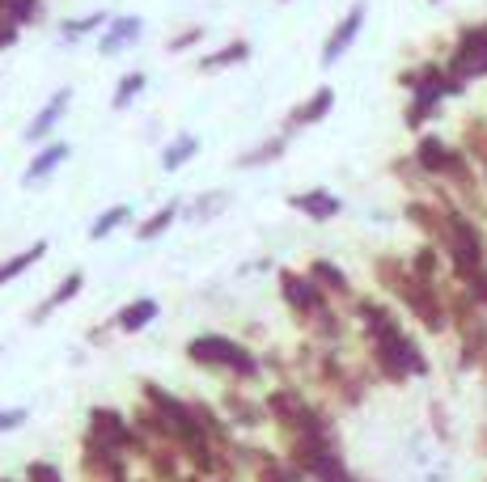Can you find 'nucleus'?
I'll list each match as a JSON object with an SVG mask.
<instances>
[{
  "mask_svg": "<svg viewBox=\"0 0 487 482\" xmlns=\"http://www.w3.org/2000/svg\"><path fill=\"white\" fill-rule=\"evenodd\" d=\"M187 355H191L195 364H208V369H238L242 377L259 372V364L250 360L246 347H238V343H229V338H221V335L191 338V343H187Z\"/></svg>",
  "mask_w": 487,
  "mask_h": 482,
  "instance_id": "1",
  "label": "nucleus"
},
{
  "mask_svg": "<svg viewBox=\"0 0 487 482\" xmlns=\"http://www.w3.org/2000/svg\"><path fill=\"white\" fill-rule=\"evenodd\" d=\"M454 72L458 77H483L487 72V26H474V30L462 34L454 55Z\"/></svg>",
  "mask_w": 487,
  "mask_h": 482,
  "instance_id": "2",
  "label": "nucleus"
},
{
  "mask_svg": "<svg viewBox=\"0 0 487 482\" xmlns=\"http://www.w3.org/2000/svg\"><path fill=\"white\" fill-rule=\"evenodd\" d=\"M360 21H365V4H352V9H348V17H343L340 26L331 30V38H326V47H323V64H335V60H340L343 51L352 47V38H357Z\"/></svg>",
  "mask_w": 487,
  "mask_h": 482,
  "instance_id": "3",
  "label": "nucleus"
},
{
  "mask_svg": "<svg viewBox=\"0 0 487 482\" xmlns=\"http://www.w3.org/2000/svg\"><path fill=\"white\" fill-rule=\"evenodd\" d=\"M89 428H94V445L102 453H114L123 440H131V432L123 428V419L114 415V411H94V419H89Z\"/></svg>",
  "mask_w": 487,
  "mask_h": 482,
  "instance_id": "4",
  "label": "nucleus"
},
{
  "mask_svg": "<svg viewBox=\"0 0 487 482\" xmlns=\"http://www.w3.org/2000/svg\"><path fill=\"white\" fill-rule=\"evenodd\" d=\"M284 296H289V305H297V309H306V313H314V309L323 305V292L314 288L309 279H301V275H292V271H284Z\"/></svg>",
  "mask_w": 487,
  "mask_h": 482,
  "instance_id": "5",
  "label": "nucleus"
},
{
  "mask_svg": "<svg viewBox=\"0 0 487 482\" xmlns=\"http://www.w3.org/2000/svg\"><path fill=\"white\" fill-rule=\"evenodd\" d=\"M297 212H306V216H314V220H331L335 212H340V199L331 191H309V195H292L289 199Z\"/></svg>",
  "mask_w": 487,
  "mask_h": 482,
  "instance_id": "6",
  "label": "nucleus"
},
{
  "mask_svg": "<svg viewBox=\"0 0 487 482\" xmlns=\"http://www.w3.org/2000/svg\"><path fill=\"white\" fill-rule=\"evenodd\" d=\"M68 97H72V94H68V89H60V94H55L47 106L38 111V119L26 128V136H30V140H38V136H47V131L55 128V119H60V114H64V106H68Z\"/></svg>",
  "mask_w": 487,
  "mask_h": 482,
  "instance_id": "7",
  "label": "nucleus"
},
{
  "mask_svg": "<svg viewBox=\"0 0 487 482\" xmlns=\"http://www.w3.org/2000/svg\"><path fill=\"white\" fill-rule=\"evenodd\" d=\"M140 38V17H119L111 26V34L102 38V55H114L123 43H136Z\"/></svg>",
  "mask_w": 487,
  "mask_h": 482,
  "instance_id": "8",
  "label": "nucleus"
},
{
  "mask_svg": "<svg viewBox=\"0 0 487 482\" xmlns=\"http://www.w3.org/2000/svg\"><path fill=\"white\" fill-rule=\"evenodd\" d=\"M153 318H157V301H131V305L119 313V330L136 335V330H145Z\"/></svg>",
  "mask_w": 487,
  "mask_h": 482,
  "instance_id": "9",
  "label": "nucleus"
},
{
  "mask_svg": "<svg viewBox=\"0 0 487 482\" xmlns=\"http://www.w3.org/2000/svg\"><path fill=\"white\" fill-rule=\"evenodd\" d=\"M64 157H68V145H47L43 153H38V157L30 161V165H26V182H38V178H47Z\"/></svg>",
  "mask_w": 487,
  "mask_h": 482,
  "instance_id": "10",
  "label": "nucleus"
},
{
  "mask_svg": "<svg viewBox=\"0 0 487 482\" xmlns=\"http://www.w3.org/2000/svg\"><path fill=\"white\" fill-rule=\"evenodd\" d=\"M331 106H335V94H331V89H318V94L309 97L301 111H292V128H301V123H318Z\"/></svg>",
  "mask_w": 487,
  "mask_h": 482,
  "instance_id": "11",
  "label": "nucleus"
},
{
  "mask_svg": "<svg viewBox=\"0 0 487 482\" xmlns=\"http://www.w3.org/2000/svg\"><path fill=\"white\" fill-rule=\"evenodd\" d=\"M195 153H199V140H195V136H179L174 145L165 148L162 165H165V170H182V165H187V161H191Z\"/></svg>",
  "mask_w": 487,
  "mask_h": 482,
  "instance_id": "12",
  "label": "nucleus"
},
{
  "mask_svg": "<svg viewBox=\"0 0 487 482\" xmlns=\"http://www.w3.org/2000/svg\"><path fill=\"white\" fill-rule=\"evenodd\" d=\"M128 216H131V208H128V204H119V208L102 212V216H97L94 225H89V237H94V241L111 237V233H114V229H119V225H123V220H128Z\"/></svg>",
  "mask_w": 487,
  "mask_h": 482,
  "instance_id": "13",
  "label": "nucleus"
},
{
  "mask_svg": "<svg viewBox=\"0 0 487 482\" xmlns=\"http://www.w3.org/2000/svg\"><path fill=\"white\" fill-rule=\"evenodd\" d=\"M420 165L424 170H449V165H454V157H449V153H445V145H441V140H424L420 145Z\"/></svg>",
  "mask_w": 487,
  "mask_h": 482,
  "instance_id": "14",
  "label": "nucleus"
},
{
  "mask_svg": "<svg viewBox=\"0 0 487 482\" xmlns=\"http://www.w3.org/2000/svg\"><path fill=\"white\" fill-rule=\"evenodd\" d=\"M34 13H38V0H0V17H9L13 26L34 21Z\"/></svg>",
  "mask_w": 487,
  "mask_h": 482,
  "instance_id": "15",
  "label": "nucleus"
},
{
  "mask_svg": "<svg viewBox=\"0 0 487 482\" xmlns=\"http://www.w3.org/2000/svg\"><path fill=\"white\" fill-rule=\"evenodd\" d=\"M43 250H47V245H43V241H38V245H30V250H26V254H17L13 262H4V267H0V284H4V279H13L17 271H26V267H30L34 258H43Z\"/></svg>",
  "mask_w": 487,
  "mask_h": 482,
  "instance_id": "16",
  "label": "nucleus"
},
{
  "mask_svg": "<svg viewBox=\"0 0 487 482\" xmlns=\"http://www.w3.org/2000/svg\"><path fill=\"white\" fill-rule=\"evenodd\" d=\"M77 288H81V275L72 271V275H68V279H64V284L55 288V296H51L47 305L38 309V318H43V313H51V309H55V305H64V301H72V296H77Z\"/></svg>",
  "mask_w": 487,
  "mask_h": 482,
  "instance_id": "17",
  "label": "nucleus"
},
{
  "mask_svg": "<svg viewBox=\"0 0 487 482\" xmlns=\"http://www.w3.org/2000/svg\"><path fill=\"white\" fill-rule=\"evenodd\" d=\"M174 212H179V208L170 204V208H162L157 216H148V225L140 229V237L148 241V237H157V233H165V229H170V220H174Z\"/></svg>",
  "mask_w": 487,
  "mask_h": 482,
  "instance_id": "18",
  "label": "nucleus"
},
{
  "mask_svg": "<svg viewBox=\"0 0 487 482\" xmlns=\"http://www.w3.org/2000/svg\"><path fill=\"white\" fill-rule=\"evenodd\" d=\"M140 85H145V72H131V77L119 80V94H114V106H128L131 97L140 94Z\"/></svg>",
  "mask_w": 487,
  "mask_h": 482,
  "instance_id": "19",
  "label": "nucleus"
},
{
  "mask_svg": "<svg viewBox=\"0 0 487 482\" xmlns=\"http://www.w3.org/2000/svg\"><path fill=\"white\" fill-rule=\"evenodd\" d=\"M246 43H233V47H225V51H216L212 60H204V68H221V64H238V60H246Z\"/></svg>",
  "mask_w": 487,
  "mask_h": 482,
  "instance_id": "20",
  "label": "nucleus"
},
{
  "mask_svg": "<svg viewBox=\"0 0 487 482\" xmlns=\"http://www.w3.org/2000/svg\"><path fill=\"white\" fill-rule=\"evenodd\" d=\"M314 279H323V284H331V288L348 292V284H343V275L331 267V262H314Z\"/></svg>",
  "mask_w": 487,
  "mask_h": 482,
  "instance_id": "21",
  "label": "nucleus"
},
{
  "mask_svg": "<svg viewBox=\"0 0 487 482\" xmlns=\"http://www.w3.org/2000/svg\"><path fill=\"white\" fill-rule=\"evenodd\" d=\"M280 148H284V140H267L263 148H255V153H246L242 165H259V161H272V157L280 153Z\"/></svg>",
  "mask_w": 487,
  "mask_h": 482,
  "instance_id": "22",
  "label": "nucleus"
},
{
  "mask_svg": "<svg viewBox=\"0 0 487 482\" xmlns=\"http://www.w3.org/2000/svg\"><path fill=\"white\" fill-rule=\"evenodd\" d=\"M102 21H106V13H94V17H81V21H77V26H68V38H77V34H85V30H97V26H102Z\"/></svg>",
  "mask_w": 487,
  "mask_h": 482,
  "instance_id": "23",
  "label": "nucleus"
},
{
  "mask_svg": "<svg viewBox=\"0 0 487 482\" xmlns=\"http://www.w3.org/2000/svg\"><path fill=\"white\" fill-rule=\"evenodd\" d=\"M216 208H225V195H208L199 208H191V216H195V220H204V216H212Z\"/></svg>",
  "mask_w": 487,
  "mask_h": 482,
  "instance_id": "24",
  "label": "nucleus"
},
{
  "mask_svg": "<svg viewBox=\"0 0 487 482\" xmlns=\"http://www.w3.org/2000/svg\"><path fill=\"white\" fill-rule=\"evenodd\" d=\"M17 423H26V411L13 406V411H0V432H13Z\"/></svg>",
  "mask_w": 487,
  "mask_h": 482,
  "instance_id": "25",
  "label": "nucleus"
},
{
  "mask_svg": "<svg viewBox=\"0 0 487 482\" xmlns=\"http://www.w3.org/2000/svg\"><path fill=\"white\" fill-rule=\"evenodd\" d=\"M30 482H60V474H55L51 466H43V461H38V466H30Z\"/></svg>",
  "mask_w": 487,
  "mask_h": 482,
  "instance_id": "26",
  "label": "nucleus"
}]
</instances>
